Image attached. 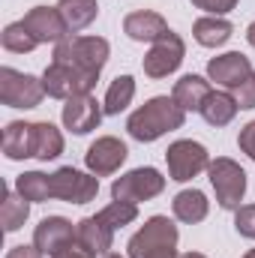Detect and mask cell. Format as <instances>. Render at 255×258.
<instances>
[{
    "label": "cell",
    "instance_id": "obj_17",
    "mask_svg": "<svg viewBox=\"0 0 255 258\" xmlns=\"http://www.w3.org/2000/svg\"><path fill=\"white\" fill-rule=\"evenodd\" d=\"M3 153L9 159H27L36 153V123H9L3 132Z\"/></svg>",
    "mask_w": 255,
    "mask_h": 258
},
{
    "label": "cell",
    "instance_id": "obj_14",
    "mask_svg": "<svg viewBox=\"0 0 255 258\" xmlns=\"http://www.w3.org/2000/svg\"><path fill=\"white\" fill-rule=\"evenodd\" d=\"M207 75H210L216 84H222V87H234V90H237L243 81L252 78V63H249L243 54L231 51V54H222V57L210 60V63H207Z\"/></svg>",
    "mask_w": 255,
    "mask_h": 258
},
{
    "label": "cell",
    "instance_id": "obj_3",
    "mask_svg": "<svg viewBox=\"0 0 255 258\" xmlns=\"http://www.w3.org/2000/svg\"><path fill=\"white\" fill-rule=\"evenodd\" d=\"M54 60L99 75V69L108 60V42L99 36H66L54 48Z\"/></svg>",
    "mask_w": 255,
    "mask_h": 258
},
{
    "label": "cell",
    "instance_id": "obj_25",
    "mask_svg": "<svg viewBox=\"0 0 255 258\" xmlns=\"http://www.w3.org/2000/svg\"><path fill=\"white\" fill-rule=\"evenodd\" d=\"M27 210H30V207H27V198H18L12 189H6L3 204H0V222H3V228H6V231L21 228L24 219H27Z\"/></svg>",
    "mask_w": 255,
    "mask_h": 258
},
{
    "label": "cell",
    "instance_id": "obj_15",
    "mask_svg": "<svg viewBox=\"0 0 255 258\" xmlns=\"http://www.w3.org/2000/svg\"><path fill=\"white\" fill-rule=\"evenodd\" d=\"M84 159H87V168H90L96 177H102V174H111V171H117V168L123 165L126 147H123V141H117V138H99V141L90 144V150H87Z\"/></svg>",
    "mask_w": 255,
    "mask_h": 258
},
{
    "label": "cell",
    "instance_id": "obj_39",
    "mask_svg": "<svg viewBox=\"0 0 255 258\" xmlns=\"http://www.w3.org/2000/svg\"><path fill=\"white\" fill-rule=\"evenodd\" d=\"M105 258H120V255H114V252H108V255H105Z\"/></svg>",
    "mask_w": 255,
    "mask_h": 258
},
{
    "label": "cell",
    "instance_id": "obj_18",
    "mask_svg": "<svg viewBox=\"0 0 255 258\" xmlns=\"http://www.w3.org/2000/svg\"><path fill=\"white\" fill-rule=\"evenodd\" d=\"M123 30L129 33V39H135V42H156L159 36L168 33V24L156 12H132L123 21Z\"/></svg>",
    "mask_w": 255,
    "mask_h": 258
},
{
    "label": "cell",
    "instance_id": "obj_32",
    "mask_svg": "<svg viewBox=\"0 0 255 258\" xmlns=\"http://www.w3.org/2000/svg\"><path fill=\"white\" fill-rule=\"evenodd\" d=\"M198 9H207V12H213V15H222V12H228V9H234V3L237 0H192Z\"/></svg>",
    "mask_w": 255,
    "mask_h": 258
},
{
    "label": "cell",
    "instance_id": "obj_22",
    "mask_svg": "<svg viewBox=\"0 0 255 258\" xmlns=\"http://www.w3.org/2000/svg\"><path fill=\"white\" fill-rule=\"evenodd\" d=\"M192 33H195V39H198L201 45L216 48V45L228 42V36H231V24H228L225 18H198L195 27H192Z\"/></svg>",
    "mask_w": 255,
    "mask_h": 258
},
{
    "label": "cell",
    "instance_id": "obj_10",
    "mask_svg": "<svg viewBox=\"0 0 255 258\" xmlns=\"http://www.w3.org/2000/svg\"><path fill=\"white\" fill-rule=\"evenodd\" d=\"M180 60H183V42H180L177 33L168 30L165 36H159L153 42L150 54L144 57V72L150 78H165L168 72H174L180 66Z\"/></svg>",
    "mask_w": 255,
    "mask_h": 258
},
{
    "label": "cell",
    "instance_id": "obj_23",
    "mask_svg": "<svg viewBox=\"0 0 255 258\" xmlns=\"http://www.w3.org/2000/svg\"><path fill=\"white\" fill-rule=\"evenodd\" d=\"M174 216L180 222H201L207 216V198L198 189H186L174 198Z\"/></svg>",
    "mask_w": 255,
    "mask_h": 258
},
{
    "label": "cell",
    "instance_id": "obj_1",
    "mask_svg": "<svg viewBox=\"0 0 255 258\" xmlns=\"http://www.w3.org/2000/svg\"><path fill=\"white\" fill-rule=\"evenodd\" d=\"M183 108L174 102V96H156L150 99L144 108H138L132 117H129V135L138 138V141H156L159 135L171 132V129H180L183 126Z\"/></svg>",
    "mask_w": 255,
    "mask_h": 258
},
{
    "label": "cell",
    "instance_id": "obj_9",
    "mask_svg": "<svg viewBox=\"0 0 255 258\" xmlns=\"http://www.w3.org/2000/svg\"><path fill=\"white\" fill-rule=\"evenodd\" d=\"M168 159V171H171V180H192L198 171L207 168V150L198 144V141H174L165 153Z\"/></svg>",
    "mask_w": 255,
    "mask_h": 258
},
{
    "label": "cell",
    "instance_id": "obj_31",
    "mask_svg": "<svg viewBox=\"0 0 255 258\" xmlns=\"http://www.w3.org/2000/svg\"><path fill=\"white\" fill-rule=\"evenodd\" d=\"M234 99H237L240 108H255V75L237 87V96H234Z\"/></svg>",
    "mask_w": 255,
    "mask_h": 258
},
{
    "label": "cell",
    "instance_id": "obj_11",
    "mask_svg": "<svg viewBox=\"0 0 255 258\" xmlns=\"http://www.w3.org/2000/svg\"><path fill=\"white\" fill-rule=\"evenodd\" d=\"M33 243H36L39 252L57 255V252H63L66 246L75 243V228H72V222H66L63 216H48V219H42L36 225Z\"/></svg>",
    "mask_w": 255,
    "mask_h": 258
},
{
    "label": "cell",
    "instance_id": "obj_12",
    "mask_svg": "<svg viewBox=\"0 0 255 258\" xmlns=\"http://www.w3.org/2000/svg\"><path fill=\"white\" fill-rule=\"evenodd\" d=\"M21 24L33 33L36 42H60V39H66V33H69L63 15H60L57 9H48V6L30 9V12L21 18Z\"/></svg>",
    "mask_w": 255,
    "mask_h": 258
},
{
    "label": "cell",
    "instance_id": "obj_5",
    "mask_svg": "<svg viewBox=\"0 0 255 258\" xmlns=\"http://www.w3.org/2000/svg\"><path fill=\"white\" fill-rule=\"evenodd\" d=\"M210 183L216 189V198L225 210H234L240 204V198L246 192V174L237 162L231 159H216L210 165Z\"/></svg>",
    "mask_w": 255,
    "mask_h": 258
},
{
    "label": "cell",
    "instance_id": "obj_26",
    "mask_svg": "<svg viewBox=\"0 0 255 258\" xmlns=\"http://www.w3.org/2000/svg\"><path fill=\"white\" fill-rule=\"evenodd\" d=\"M18 195L27 201H48L51 198V177L39 171H27L18 177Z\"/></svg>",
    "mask_w": 255,
    "mask_h": 258
},
{
    "label": "cell",
    "instance_id": "obj_13",
    "mask_svg": "<svg viewBox=\"0 0 255 258\" xmlns=\"http://www.w3.org/2000/svg\"><path fill=\"white\" fill-rule=\"evenodd\" d=\"M99 120H102V108H99V102H96L90 93H81V96L66 99L63 123H66V129H72L75 135H84V132L96 129Z\"/></svg>",
    "mask_w": 255,
    "mask_h": 258
},
{
    "label": "cell",
    "instance_id": "obj_16",
    "mask_svg": "<svg viewBox=\"0 0 255 258\" xmlns=\"http://www.w3.org/2000/svg\"><path fill=\"white\" fill-rule=\"evenodd\" d=\"M111 225L102 222L99 216H90V219H81L78 228H75V240L90 252V255H108L111 249Z\"/></svg>",
    "mask_w": 255,
    "mask_h": 258
},
{
    "label": "cell",
    "instance_id": "obj_6",
    "mask_svg": "<svg viewBox=\"0 0 255 258\" xmlns=\"http://www.w3.org/2000/svg\"><path fill=\"white\" fill-rule=\"evenodd\" d=\"M45 87L33 75H21L15 69H0V99L12 108H33L39 105Z\"/></svg>",
    "mask_w": 255,
    "mask_h": 258
},
{
    "label": "cell",
    "instance_id": "obj_37",
    "mask_svg": "<svg viewBox=\"0 0 255 258\" xmlns=\"http://www.w3.org/2000/svg\"><path fill=\"white\" fill-rule=\"evenodd\" d=\"M183 258H204V255H198V252H186Z\"/></svg>",
    "mask_w": 255,
    "mask_h": 258
},
{
    "label": "cell",
    "instance_id": "obj_36",
    "mask_svg": "<svg viewBox=\"0 0 255 258\" xmlns=\"http://www.w3.org/2000/svg\"><path fill=\"white\" fill-rule=\"evenodd\" d=\"M246 36H249V45H252V48H255V21H252V24H249V33H246Z\"/></svg>",
    "mask_w": 255,
    "mask_h": 258
},
{
    "label": "cell",
    "instance_id": "obj_7",
    "mask_svg": "<svg viewBox=\"0 0 255 258\" xmlns=\"http://www.w3.org/2000/svg\"><path fill=\"white\" fill-rule=\"evenodd\" d=\"M162 189H165V177L156 168H135L126 177L114 180L111 195L120 198V201H132L135 204V201H147V198L159 195Z\"/></svg>",
    "mask_w": 255,
    "mask_h": 258
},
{
    "label": "cell",
    "instance_id": "obj_28",
    "mask_svg": "<svg viewBox=\"0 0 255 258\" xmlns=\"http://www.w3.org/2000/svg\"><path fill=\"white\" fill-rule=\"evenodd\" d=\"M39 42L33 39V33L21 24V21H15V24H9L6 30H3V48L6 51H15V54H24V51H33Z\"/></svg>",
    "mask_w": 255,
    "mask_h": 258
},
{
    "label": "cell",
    "instance_id": "obj_24",
    "mask_svg": "<svg viewBox=\"0 0 255 258\" xmlns=\"http://www.w3.org/2000/svg\"><path fill=\"white\" fill-rule=\"evenodd\" d=\"M132 96H135V81H132V75L114 78L111 87H108V93H105V114H120L129 102H132Z\"/></svg>",
    "mask_w": 255,
    "mask_h": 258
},
{
    "label": "cell",
    "instance_id": "obj_21",
    "mask_svg": "<svg viewBox=\"0 0 255 258\" xmlns=\"http://www.w3.org/2000/svg\"><path fill=\"white\" fill-rule=\"evenodd\" d=\"M57 12L63 15L66 27L72 33H78V30H84L96 18V0H60Z\"/></svg>",
    "mask_w": 255,
    "mask_h": 258
},
{
    "label": "cell",
    "instance_id": "obj_35",
    "mask_svg": "<svg viewBox=\"0 0 255 258\" xmlns=\"http://www.w3.org/2000/svg\"><path fill=\"white\" fill-rule=\"evenodd\" d=\"M6 258H42V252L36 246H15Z\"/></svg>",
    "mask_w": 255,
    "mask_h": 258
},
{
    "label": "cell",
    "instance_id": "obj_33",
    "mask_svg": "<svg viewBox=\"0 0 255 258\" xmlns=\"http://www.w3.org/2000/svg\"><path fill=\"white\" fill-rule=\"evenodd\" d=\"M237 144H240V150L246 153V156H252L255 159V120L249 126L240 129V138H237Z\"/></svg>",
    "mask_w": 255,
    "mask_h": 258
},
{
    "label": "cell",
    "instance_id": "obj_38",
    "mask_svg": "<svg viewBox=\"0 0 255 258\" xmlns=\"http://www.w3.org/2000/svg\"><path fill=\"white\" fill-rule=\"evenodd\" d=\"M243 258H255V249H252V252H246V255H243Z\"/></svg>",
    "mask_w": 255,
    "mask_h": 258
},
{
    "label": "cell",
    "instance_id": "obj_27",
    "mask_svg": "<svg viewBox=\"0 0 255 258\" xmlns=\"http://www.w3.org/2000/svg\"><path fill=\"white\" fill-rule=\"evenodd\" d=\"M63 150V135L51 123H36V159H54Z\"/></svg>",
    "mask_w": 255,
    "mask_h": 258
},
{
    "label": "cell",
    "instance_id": "obj_29",
    "mask_svg": "<svg viewBox=\"0 0 255 258\" xmlns=\"http://www.w3.org/2000/svg\"><path fill=\"white\" fill-rule=\"evenodd\" d=\"M96 216H99L102 222H108L111 228H117V225H129V222L138 216V210H135L132 201H120V198H117L114 204H108V207H105L102 213H96Z\"/></svg>",
    "mask_w": 255,
    "mask_h": 258
},
{
    "label": "cell",
    "instance_id": "obj_34",
    "mask_svg": "<svg viewBox=\"0 0 255 258\" xmlns=\"http://www.w3.org/2000/svg\"><path fill=\"white\" fill-rule=\"evenodd\" d=\"M54 258H93V255H90V252H87V249H84V246H81V243L75 240L72 246H66L63 252H57Z\"/></svg>",
    "mask_w": 255,
    "mask_h": 258
},
{
    "label": "cell",
    "instance_id": "obj_2",
    "mask_svg": "<svg viewBox=\"0 0 255 258\" xmlns=\"http://www.w3.org/2000/svg\"><path fill=\"white\" fill-rule=\"evenodd\" d=\"M177 228L165 216H153L132 240L129 258H177Z\"/></svg>",
    "mask_w": 255,
    "mask_h": 258
},
{
    "label": "cell",
    "instance_id": "obj_4",
    "mask_svg": "<svg viewBox=\"0 0 255 258\" xmlns=\"http://www.w3.org/2000/svg\"><path fill=\"white\" fill-rule=\"evenodd\" d=\"M99 75L93 72H84L78 66H69V63H54L45 69V78H42V87L48 96L54 99H72V96H81V93H90V87L96 84Z\"/></svg>",
    "mask_w": 255,
    "mask_h": 258
},
{
    "label": "cell",
    "instance_id": "obj_30",
    "mask_svg": "<svg viewBox=\"0 0 255 258\" xmlns=\"http://www.w3.org/2000/svg\"><path fill=\"white\" fill-rule=\"evenodd\" d=\"M234 225H237V231H240L243 237H255V204H246V207L237 210Z\"/></svg>",
    "mask_w": 255,
    "mask_h": 258
},
{
    "label": "cell",
    "instance_id": "obj_20",
    "mask_svg": "<svg viewBox=\"0 0 255 258\" xmlns=\"http://www.w3.org/2000/svg\"><path fill=\"white\" fill-rule=\"evenodd\" d=\"M237 99L231 96V93H213L210 90V96L204 99V105H201V117L210 123V126H225V123H231L234 120V114H237Z\"/></svg>",
    "mask_w": 255,
    "mask_h": 258
},
{
    "label": "cell",
    "instance_id": "obj_8",
    "mask_svg": "<svg viewBox=\"0 0 255 258\" xmlns=\"http://www.w3.org/2000/svg\"><path fill=\"white\" fill-rule=\"evenodd\" d=\"M99 189V180L96 177H87L75 168H60L51 174V198H60L69 204H87L96 198Z\"/></svg>",
    "mask_w": 255,
    "mask_h": 258
},
{
    "label": "cell",
    "instance_id": "obj_19",
    "mask_svg": "<svg viewBox=\"0 0 255 258\" xmlns=\"http://www.w3.org/2000/svg\"><path fill=\"white\" fill-rule=\"evenodd\" d=\"M207 96H210V84L201 75H183L177 81V87H174V102L183 111H201Z\"/></svg>",
    "mask_w": 255,
    "mask_h": 258
}]
</instances>
